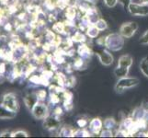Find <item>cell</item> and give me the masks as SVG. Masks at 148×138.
I'll return each mask as SVG.
<instances>
[{
  "instance_id": "1",
  "label": "cell",
  "mask_w": 148,
  "mask_h": 138,
  "mask_svg": "<svg viewBox=\"0 0 148 138\" xmlns=\"http://www.w3.org/2000/svg\"><path fill=\"white\" fill-rule=\"evenodd\" d=\"M124 45V37L121 33H111L104 38V46L110 51H119Z\"/></svg>"
},
{
  "instance_id": "2",
  "label": "cell",
  "mask_w": 148,
  "mask_h": 138,
  "mask_svg": "<svg viewBox=\"0 0 148 138\" xmlns=\"http://www.w3.org/2000/svg\"><path fill=\"white\" fill-rule=\"evenodd\" d=\"M139 84V79L136 78H119L118 82L115 85V90L118 93H121L126 89H129L132 88H134L137 85Z\"/></svg>"
},
{
  "instance_id": "3",
  "label": "cell",
  "mask_w": 148,
  "mask_h": 138,
  "mask_svg": "<svg viewBox=\"0 0 148 138\" xmlns=\"http://www.w3.org/2000/svg\"><path fill=\"white\" fill-rule=\"evenodd\" d=\"M128 11L130 12L132 16H137V17H145L148 16V5L145 4H137L131 2L128 6Z\"/></svg>"
},
{
  "instance_id": "4",
  "label": "cell",
  "mask_w": 148,
  "mask_h": 138,
  "mask_svg": "<svg viewBox=\"0 0 148 138\" xmlns=\"http://www.w3.org/2000/svg\"><path fill=\"white\" fill-rule=\"evenodd\" d=\"M32 114L35 119L37 120H44L49 115L48 107L42 102L38 101L32 109Z\"/></svg>"
},
{
  "instance_id": "5",
  "label": "cell",
  "mask_w": 148,
  "mask_h": 138,
  "mask_svg": "<svg viewBox=\"0 0 148 138\" xmlns=\"http://www.w3.org/2000/svg\"><path fill=\"white\" fill-rule=\"evenodd\" d=\"M2 105L4 107H6L7 109L17 112L18 111L19 105L18 100L13 93H7L6 95H4L3 100H2Z\"/></svg>"
},
{
  "instance_id": "6",
  "label": "cell",
  "mask_w": 148,
  "mask_h": 138,
  "mask_svg": "<svg viewBox=\"0 0 148 138\" xmlns=\"http://www.w3.org/2000/svg\"><path fill=\"white\" fill-rule=\"evenodd\" d=\"M138 30V24L136 22L131 21L123 23L120 28V33L124 38H131L135 34V32Z\"/></svg>"
},
{
  "instance_id": "7",
  "label": "cell",
  "mask_w": 148,
  "mask_h": 138,
  "mask_svg": "<svg viewBox=\"0 0 148 138\" xmlns=\"http://www.w3.org/2000/svg\"><path fill=\"white\" fill-rule=\"evenodd\" d=\"M103 129V122L99 118H94L88 122V131L91 135H100Z\"/></svg>"
},
{
  "instance_id": "8",
  "label": "cell",
  "mask_w": 148,
  "mask_h": 138,
  "mask_svg": "<svg viewBox=\"0 0 148 138\" xmlns=\"http://www.w3.org/2000/svg\"><path fill=\"white\" fill-rule=\"evenodd\" d=\"M97 55H98L100 63L103 65L109 66L113 63V56L108 50H102L100 52H98Z\"/></svg>"
},
{
  "instance_id": "9",
  "label": "cell",
  "mask_w": 148,
  "mask_h": 138,
  "mask_svg": "<svg viewBox=\"0 0 148 138\" xmlns=\"http://www.w3.org/2000/svg\"><path fill=\"white\" fill-rule=\"evenodd\" d=\"M59 125H60V121L56 118V117L48 115L46 118L44 119L43 126H44V128H46L48 130H55L58 128Z\"/></svg>"
},
{
  "instance_id": "10",
  "label": "cell",
  "mask_w": 148,
  "mask_h": 138,
  "mask_svg": "<svg viewBox=\"0 0 148 138\" xmlns=\"http://www.w3.org/2000/svg\"><path fill=\"white\" fill-rule=\"evenodd\" d=\"M77 53L80 55V57L83 58L84 60L90 58V56L92 55V52H91L90 48L86 44H82V45L79 46L78 50H77Z\"/></svg>"
},
{
  "instance_id": "11",
  "label": "cell",
  "mask_w": 148,
  "mask_h": 138,
  "mask_svg": "<svg viewBox=\"0 0 148 138\" xmlns=\"http://www.w3.org/2000/svg\"><path fill=\"white\" fill-rule=\"evenodd\" d=\"M134 60H132V57L129 54H124V55H121V57L119 58L118 61V65L119 66H123V67H128L130 68Z\"/></svg>"
},
{
  "instance_id": "12",
  "label": "cell",
  "mask_w": 148,
  "mask_h": 138,
  "mask_svg": "<svg viewBox=\"0 0 148 138\" xmlns=\"http://www.w3.org/2000/svg\"><path fill=\"white\" fill-rule=\"evenodd\" d=\"M15 116H16V112L10 111L7 109L6 107L1 105V107H0V119H3V120L12 119Z\"/></svg>"
},
{
  "instance_id": "13",
  "label": "cell",
  "mask_w": 148,
  "mask_h": 138,
  "mask_svg": "<svg viewBox=\"0 0 148 138\" xmlns=\"http://www.w3.org/2000/svg\"><path fill=\"white\" fill-rule=\"evenodd\" d=\"M129 70L130 68L128 67H123V66H117V67L114 69L113 73L115 75L116 78H125V76H128L129 74Z\"/></svg>"
},
{
  "instance_id": "14",
  "label": "cell",
  "mask_w": 148,
  "mask_h": 138,
  "mask_svg": "<svg viewBox=\"0 0 148 138\" xmlns=\"http://www.w3.org/2000/svg\"><path fill=\"white\" fill-rule=\"evenodd\" d=\"M86 35H88L89 38L95 39V38L98 37V35L99 33V30L96 27L95 24H91V25H89L88 28H86Z\"/></svg>"
},
{
  "instance_id": "15",
  "label": "cell",
  "mask_w": 148,
  "mask_h": 138,
  "mask_svg": "<svg viewBox=\"0 0 148 138\" xmlns=\"http://www.w3.org/2000/svg\"><path fill=\"white\" fill-rule=\"evenodd\" d=\"M39 101L38 100V97L36 94H32V95H29L26 99H25V103H26V106L28 107V108L32 111V109L33 108V106L37 103V102Z\"/></svg>"
},
{
  "instance_id": "16",
  "label": "cell",
  "mask_w": 148,
  "mask_h": 138,
  "mask_svg": "<svg viewBox=\"0 0 148 138\" xmlns=\"http://www.w3.org/2000/svg\"><path fill=\"white\" fill-rule=\"evenodd\" d=\"M74 129L71 128L70 126H64L62 129L60 130L59 135L61 136H64V137H73L74 136Z\"/></svg>"
},
{
  "instance_id": "17",
  "label": "cell",
  "mask_w": 148,
  "mask_h": 138,
  "mask_svg": "<svg viewBox=\"0 0 148 138\" xmlns=\"http://www.w3.org/2000/svg\"><path fill=\"white\" fill-rule=\"evenodd\" d=\"M140 69L141 72L148 78V57H145L141 60L140 62Z\"/></svg>"
},
{
  "instance_id": "18",
  "label": "cell",
  "mask_w": 148,
  "mask_h": 138,
  "mask_svg": "<svg viewBox=\"0 0 148 138\" xmlns=\"http://www.w3.org/2000/svg\"><path fill=\"white\" fill-rule=\"evenodd\" d=\"M116 125H117V122L113 118H108L103 122V128L105 129L112 130L115 128Z\"/></svg>"
},
{
  "instance_id": "19",
  "label": "cell",
  "mask_w": 148,
  "mask_h": 138,
  "mask_svg": "<svg viewBox=\"0 0 148 138\" xmlns=\"http://www.w3.org/2000/svg\"><path fill=\"white\" fill-rule=\"evenodd\" d=\"M95 25L99 30V32H103V30H107V28H108V24H107V22L103 19H99V20L95 23Z\"/></svg>"
},
{
  "instance_id": "20",
  "label": "cell",
  "mask_w": 148,
  "mask_h": 138,
  "mask_svg": "<svg viewBox=\"0 0 148 138\" xmlns=\"http://www.w3.org/2000/svg\"><path fill=\"white\" fill-rule=\"evenodd\" d=\"M72 39H73V41H75V42H76V43H83L86 41L85 35L83 33L79 32H75V35L72 37Z\"/></svg>"
},
{
  "instance_id": "21",
  "label": "cell",
  "mask_w": 148,
  "mask_h": 138,
  "mask_svg": "<svg viewBox=\"0 0 148 138\" xmlns=\"http://www.w3.org/2000/svg\"><path fill=\"white\" fill-rule=\"evenodd\" d=\"M65 28H66V25H64V23H61V22L54 24V26L53 27L54 32H58V33H63L65 30Z\"/></svg>"
},
{
  "instance_id": "22",
  "label": "cell",
  "mask_w": 148,
  "mask_h": 138,
  "mask_svg": "<svg viewBox=\"0 0 148 138\" xmlns=\"http://www.w3.org/2000/svg\"><path fill=\"white\" fill-rule=\"evenodd\" d=\"M29 134L24 130H18L12 133V137H28Z\"/></svg>"
},
{
  "instance_id": "23",
  "label": "cell",
  "mask_w": 148,
  "mask_h": 138,
  "mask_svg": "<svg viewBox=\"0 0 148 138\" xmlns=\"http://www.w3.org/2000/svg\"><path fill=\"white\" fill-rule=\"evenodd\" d=\"M139 43H140L142 45H148V30H145V33L141 36Z\"/></svg>"
},
{
  "instance_id": "24",
  "label": "cell",
  "mask_w": 148,
  "mask_h": 138,
  "mask_svg": "<svg viewBox=\"0 0 148 138\" xmlns=\"http://www.w3.org/2000/svg\"><path fill=\"white\" fill-rule=\"evenodd\" d=\"M100 136L101 137H111V136H113V132H112V130L104 128V129H102L100 133Z\"/></svg>"
},
{
  "instance_id": "25",
  "label": "cell",
  "mask_w": 148,
  "mask_h": 138,
  "mask_svg": "<svg viewBox=\"0 0 148 138\" xmlns=\"http://www.w3.org/2000/svg\"><path fill=\"white\" fill-rule=\"evenodd\" d=\"M118 2L119 0H104V3L108 8H114Z\"/></svg>"
},
{
  "instance_id": "26",
  "label": "cell",
  "mask_w": 148,
  "mask_h": 138,
  "mask_svg": "<svg viewBox=\"0 0 148 138\" xmlns=\"http://www.w3.org/2000/svg\"><path fill=\"white\" fill-rule=\"evenodd\" d=\"M88 124V121H86L85 119H80L77 121V125L80 127V128H85Z\"/></svg>"
},
{
  "instance_id": "27",
  "label": "cell",
  "mask_w": 148,
  "mask_h": 138,
  "mask_svg": "<svg viewBox=\"0 0 148 138\" xmlns=\"http://www.w3.org/2000/svg\"><path fill=\"white\" fill-rule=\"evenodd\" d=\"M131 2H132V0H119V3L124 8H128V6L130 5Z\"/></svg>"
},
{
  "instance_id": "28",
  "label": "cell",
  "mask_w": 148,
  "mask_h": 138,
  "mask_svg": "<svg viewBox=\"0 0 148 138\" xmlns=\"http://www.w3.org/2000/svg\"><path fill=\"white\" fill-rule=\"evenodd\" d=\"M36 95H37V97H38L39 101H40V100H42L45 98V96H46V93H45V91H44V90H40Z\"/></svg>"
},
{
  "instance_id": "29",
  "label": "cell",
  "mask_w": 148,
  "mask_h": 138,
  "mask_svg": "<svg viewBox=\"0 0 148 138\" xmlns=\"http://www.w3.org/2000/svg\"><path fill=\"white\" fill-rule=\"evenodd\" d=\"M0 136H2V137H12V133L9 132L8 130L3 131V132L0 133Z\"/></svg>"
},
{
  "instance_id": "30",
  "label": "cell",
  "mask_w": 148,
  "mask_h": 138,
  "mask_svg": "<svg viewBox=\"0 0 148 138\" xmlns=\"http://www.w3.org/2000/svg\"><path fill=\"white\" fill-rule=\"evenodd\" d=\"M140 2L142 4H145V5H148V0H140Z\"/></svg>"
},
{
  "instance_id": "31",
  "label": "cell",
  "mask_w": 148,
  "mask_h": 138,
  "mask_svg": "<svg viewBox=\"0 0 148 138\" xmlns=\"http://www.w3.org/2000/svg\"><path fill=\"white\" fill-rule=\"evenodd\" d=\"M145 108L148 110V103H146V104H145Z\"/></svg>"
}]
</instances>
